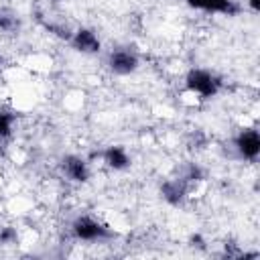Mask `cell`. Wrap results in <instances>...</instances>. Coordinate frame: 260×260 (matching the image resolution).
I'll return each mask as SVG.
<instances>
[{"label":"cell","instance_id":"cell-6","mask_svg":"<svg viewBox=\"0 0 260 260\" xmlns=\"http://www.w3.org/2000/svg\"><path fill=\"white\" fill-rule=\"evenodd\" d=\"M189 6L207 10V12H221V14H236L238 6L232 0H187Z\"/></svg>","mask_w":260,"mask_h":260},{"label":"cell","instance_id":"cell-8","mask_svg":"<svg viewBox=\"0 0 260 260\" xmlns=\"http://www.w3.org/2000/svg\"><path fill=\"white\" fill-rule=\"evenodd\" d=\"M160 193H162V197H165L169 203H173V205L181 203L183 197H185V193H187L185 179H171V181H167V183L160 187Z\"/></svg>","mask_w":260,"mask_h":260},{"label":"cell","instance_id":"cell-4","mask_svg":"<svg viewBox=\"0 0 260 260\" xmlns=\"http://www.w3.org/2000/svg\"><path fill=\"white\" fill-rule=\"evenodd\" d=\"M61 167H63V173H65L71 181L83 183V181H87V177H89L87 165H85V160L79 158V156H73V154L65 156V158L61 160Z\"/></svg>","mask_w":260,"mask_h":260},{"label":"cell","instance_id":"cell-12","mask_svg":"<svg viewBox=\"0 0 260 260\" xmlns=\"http://www.w3.org/2000/svg\"><path fill=\"white\" fill-rule=\"evenodd\" d=\"M16 238V232L12 228H0V244H8Z\"/></svg>","mask_w":260,"mask_h":260},{"label":"cell","instance_id":"cell-13","mask_svg":"<svg viewBox=\"0 0 260 260\" xmlns=\"http://www.w3.org/2000/svg\"><path fill=\"white\" fill-rule=\"evenodd\" d=\"M250 6H252V10H258L260 8V0H250Z\"/></svg>","mask_w":260,"mask_h":260},{"label":"cell","instance_id":"cell-1","mask_svg":"<svg viewBox=\"0 0 260 260\" xmlns=\"http://www.w3.org/2000/svg\"><path fill=\"white\" fill-rule=\"evenodd\" d=\"M187 87L201 98H211L219 89V79L205 69H191L187 73Z\"/></svg>","mask_w":260,"mask_h":260},{"label":"cell","instance_id":"cell-10","mask_svg":"<svg viewBox=\"0 0 260 260\" xmlns=\"http://www.w3.org/2000/svg\"><path fill=\"white\" fill-rule=\"evenodd\" d=\"M14 114L12 112H8V110H4V108H0V140H4V138H8L10 136V130H12V122H14Z\"/></svg>","mask_w":260,"mask_h":260},{"label":"cell","instance_id":"cell-2","mask_svg":"<svg viewBox=\"0 0 260 260\" xmlns=\"http://www.w3.org/2000/svg\"><path fill=\"white\" fill-rule=\"evenodd\" d=\"M73 232H75V236L79 240H98V238L110 236V232L100 221H95L91 217H79V219H75Z\"/></svg>","mask_w":260,"mask_h":260},{"label":"cell","instance_id":"cell-9","mask_svg":"<svg viewBox=\"0 0 260 260\" xmlns=\"http://www.w3.org/2000/svg\"><path fill=\"white\" fill-rule=\"evenodd\" d=\"M104 158H106V162H108L112 169H124V167H128V162H130L128 154H126L124 148H120V146H110V148L104 152Z\"/></svg>","mask_w":260,"mask_h":260},{"label":"cell","instance_id":"cell-3","mask_svg":"<svg viewBox=\"0 0 260 260\" xmlns=\"http://www.w3.org/2000/svg\"><path fill=\"white\" fill-rule=\"evenodd\" d=\"M236 146H238V150H240V154L244 158L254 160L258 156V152H260V136H258V132L254 128L242 130L238 140H236Z\"/></svg>","mask_w":260,"mask_h":260},{"label":"cell","instance_id":"cell-7","mask_svg":"<svg viewBox=\"0 0 260 260\" xmlns=\"http://www.w3.org/2000/svg\"><path fill=\"white\" fill-rule=\"evenodd\" d=\"M73 45L81 53H98L100 51V39L89 28H79L73 37Z\"/></svg>","mask_w":260,"mask_h":260},{"label":"cell","instance_id":"cell-11","mask_svg":"<svg viewBox=\"0 0 260 260\" xmlns=\"http://www.w3.org/2000/svg\"><path fill=\"white\" fill-rule=\"evenodd\" d=\"M16 26H18V18H16L10 10L0 8V28H2V30H12V28H16Z\"/></svg>","mask_w":260,"mask_h":260},{"label":"cell","instance_id":"cell-5","mask_svg":"<svg viewBox=\"0 0 260 260\" xmlns=\"http://www.w3.org/2000/svg\"><path fill=\"white\" fill-rule=\"evenodd\" d=\"M138 67V59H136V55L134 53H130V51H114L112 55H110V69L112 71H116V73H130V71H134Z\"/></svg>","mask_w":260,"mask_h":260}]
</instances>
